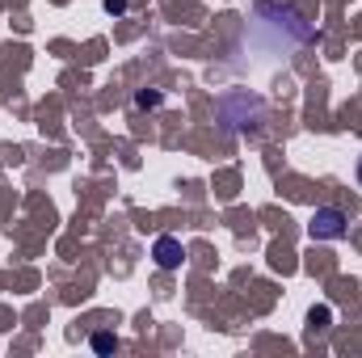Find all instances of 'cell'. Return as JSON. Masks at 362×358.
Listing matches in <instances>:
<instances>
[{"label": "cell", "mask_w": 362, "mask_h": 358, "mask_svg": "<svg viewBox=\"0 0 362 358\" xmlns=\"http://www.w3.org/2000/svg\"><path fill=\"white\" fill-rule=\"evenodd\" d=\"M308 232H312V241H341V236L350 232V219H346L341 207H316Z\"/></svg>", "instance_id": "obj_1"}, {"label": "cell", "mask_w": 362, "mask_h": 358, "mask_svg": "<svg viewBox=\"0 0 362 358\" xmlns=\"http://www.w3.org/2000/svg\"><path fill=\"white\" fill-rule=\"evenodd\" d=\"M152 258H156V266L160 270H177L181 266V241H173V236H160L156 245H152Z\"/></svg>", "instance_id": "obj_2"}, {"label": "cell", "mask_w": 362, "mask_h": 358, "mask_svg": "<svg viewBox=\"0 0 362 358\" xmlns=\"http://www.w3.org/2000/svg\"><path fill=\"white\" fill-rule=\"evenodd\" d=\"M160 101H165V93H139V97H135V105H139V110H156V105H160Z\"/></svg>", "instance_id": "obj_3"}, {"label": "cell", "mask_w": 362, "mask_h": 358, "mask_svg": "<svg viewBox=\"0 0 362 358\" xmlns=\"http://www.w3.org/2000/svg\"><path fill=\"white\" fill-rule=\"evenodd\" d=\"M93 350H97V354H110V350H114V337H110V333H97V337H93Z\"/></svg>", "instance_id": "obj_4"}, {"label": "cell", "mask_w": 362, "mask_h": 358, "mask_svg": "<svg viewBox=\"0 0 362 358\" xmlns=\"http://www.w3.org/2000/svg\"><path fill=\"white\" fill-rule=\"evenodd\" d=\"M105 13H127V0H105Z\"/></svg>", "instance_id": "obj_5"}, {"label": "cell", "mask_w": 362, "mask_h": 358, "mask_svg": "<svg viewBox=\"0 0 362 358\" xmlns=\"http://www.w3.org/2000/svg\"><path fill=\"white\" fill-rule=\"evenodd\" d=\"M358 181H362V161H358Z\"/></svg>", "instance_id": "obj_6"}]
</instances>
